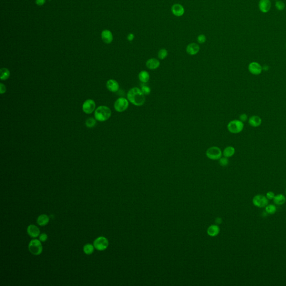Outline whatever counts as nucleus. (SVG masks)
Segmentation results:
<instances>
[{"label":"nucleus","instance_id":"42","mask_svg":"<svg viewBox=\"0 0 286 286\" xmlns=\"http://www.w3.org/2000/svg\"></svg>","mask_w":286,"mask_h":286},{"label":"nucleus","instance_id":"18","mask_svg":"<svg viewBox=\"0 0 286 286\" xmlns=\"http://www.w3.org/2000/svg\"><path fill=\"white\" fill-rule=\"evenodd\" d=\"M101 37L103 41L106 44H110L113 40L112 34L111 32L108 30H105L102 32Z\"/></svg>","mask_w":286,"mask_h":286},{"label":"nucleus","instance_id":"38","mask_svg":"<svg viewBox=\"0 0 286 286\" xmlns=\"http://www.w3.org/2000/svg\"><path fill=\"white\" fill-rule=\"evenodd\" d=\"M36 4L38 6H42L46 3V0H36Z\"/></svg>","mask_w":286,"mask_h":286},{"label":"nucleus","instance_id":"31","mask_svg":"<svg viewBox=\"0 0 286 286\" xmlns=\"http://www.w3.org/2000/svg\"><path fill=\"white\" fill-rule=\"evenodd\" d=\"M141 90L142 91L144 95H148L150 94L151 92V89L149 87L147 86H143L141 87Z\"/></svg>","mask_w":286,"mask_h":286},{"label":"nucleus","instance_id":"10","mask_svg":"<svg viewBox=\"0 0 286 286\" xmlns=\"http://www.w3.org/2000/svg\"><path fill=\"white\" fill-rule=\"evenodd\" d=\"M248 70L253 75L258 76L262 73L263 67L258 62H253L249 64Z\"/></svg>","mask_w":286,"mask_h":286},{"label":"nucleus","instance_id":"29","mask_svg":"<svg viewBox=\"0 0 286 286\" xmlns=\"http://www.w3.org/2000/svg\"><path fill=\"white\" fill-rule=\"evenodd\" d=\"M275 6L277 10L283 11L284 10V9H285L286 5L283 1L278 0V1H277L275 4Z\"/></svg>","mask_w":286,"mask_h":286},{"label":"nucleus","instance_id":"26","mask_svg":"<svg viewBox=\"0 0 286 286\" xmlns=\"http://www.w3.org/2000/svg\"><path fill=\"white\" fill-rule=\"evenodd\" d=\"M265 211L269 215H273L277 211V207L274 205L269 204L265 207Z\"/></svg>","mask_w":286,"mask_h":286},{"label":"nucleus","instance_id":"13","mask_svg":"<svg viewBox=\"0 0 286 286\" xmlns=\"http://www.w3.org/2000/svg\"><path fill=\"white\" fill-rule=\"evenodd\" d=\"M199 46L195 43H192L189 44L186 47V52L190 56L196 55L199 51Z\"/></svg>","mask_w":286,"mask_h":286},{"label":"nucleus","instance_id":"35","mask_svg":"<svg viewBox=\"0 0 286 286\" xmlns=\"http://www.w3.org/2000/svg\"><path fill=\"white\" fill-rule=\"evenodd\" d=\"M239 120L242 122H244L248 120V116L245 114H242L239 116Z\"/></svg>","mask_w":286,"mask_h":286},{"label":"nucleus","instance_id":"21","mask_svg":"<svg viewBox=\"0 0 286 286\" xmlns=\"http://www.w3.org/2000/svg\"><path fill=\"white\" fill-rule=\"evenodd\" d=\"M138 77L140 81L143 83H147L150 80L149 73L146 70H141L140 72Z\"/></svg>","mask_w":286,"mask_h":286},{"label":"nucleus","instance_id":"15","mask_svg":"<svg viewBox=\"0 0 286 286\" xmlns=\"http://www.w3.org/2000/svg\"><path fill=\"white\" fill-rule=\"evenodd\" d=\"M106 87L109 91L112 92H116L119 91V84L114 80H109L106 83Z\"/></svg>","mask_w":286,"mask_h":286},{"label":"nucleus","instance_id":"6","mask_svg":"<svg viewBox=\"0 0 286 286\" xmlns=\"http://www.w3.org/2000/svg\"><path fill=\"white\" fill-rule=\"evenodd\" d=\"M129 106V101L124 97H120L114 104V108L118 112H122L126 111Z\"/></svg>","mask_w":286,"mask_h":286},{"label":"nucleus","instance_id":"7","mask_svg":"<svg viewBox=\"0 0 286 286\" xmlns=\"http://www.w3.org/2000/svg\"><path fill=\"white\" fill-rule=\"evenodd\" d=\"M109 242L106 237H100L96 238L94 241V245L96 249L99 251L105 250L108 248Z\"/></svg>","mask_w":286,"mask_h":286},{"label":"nucleus","instance_id":"25","mask_svg":"<svg viewBox=\"0 0 286 286\" xmlns=\"http://www.w3.org/2000/svg\"><path fill=\"white\" fill-rule=\"evenodd\" d=\"M94 244H87L84 245L83 248V252L87 255H91L94 251Z\"/></svg>","mask_w":286,"mask_h":286},{"label":"nucleus","instance_id":"12","mask_svg":"<svg viewBox=\"0 0 286 286\" xmlns=\"http://www.w3.org/2000/svg\"><path fill=\"white\" fill-rule=\"evenodd\" d=\"M171 11L172 14L175 16L180 17L185 14V9L183 6L179 4H175L172 6Z\"/></svg>","mask_w":286,"mask_h":286},{"label":"nucleus","instance_id":"8","mask_svg":"<svg viewBox=\"0 0 286 286\" xmlns=\"http://www.w3.org/2000/svg\"><path fill=\"white\" fill-rule=\"evenodd\" d=\"M268 199L263 195H257L253 197L252 202L255 207L259 208H265L268 205Z\"/></svg>","mask_w":286,"mask_h":286},{"label":"nucleus","instance_id":"5","mask_svg":"<svg viewBox=\"0 0 286 286\" xmlns=\"http://www.w3.org/2000/svg\"><path fill=\"white\" fill-rule=\"evenodd\" d=\"M206 155L211 160H219L223 155V152L219 147H212L206 150Z\"/></svg>","mask_w":286,"mask_h":286},{"label":"nucleus","instance_id":"37","mask_svg":"<svg viewBox=\"0 0 286 286\" xmlns=\"http://www.w3.org/2000/svg\"><path fill=\"white\" fill-rule=\"evenodd\" d=\"M135 38V35L133 33H130L128 35L127 39L129 42H132L133 40Z\"/></svg>","mask_w":286,"mask_h":286},{"label":"nucleus","instance_id":"17","mask_svg":"<svg viewBox=\"0 0 286 286\" xmlns=\"http://www.w3.org/2000/svg\"><path fill=\"white\" fill-rule=\"evenodd\" d=\"M248 122H249V124L252 127L258 128L261 125L262 120L258 116H252L248 119Z\"/></svg>","mask_w":286,"mask_h":286},{"label":"nucleus","instance_id":"9","mask_svg":"<svg viewBox=\"0 0 286 286\" xmlns=\"http://www.w3.org/2000/svg\"><path fill=\"white\" fill-rule=\"evenodd\" d=\"M96 103L92 99H88L84 102L82 105V110L86 114H91L95 110Z\"/></svg>","mask_w":286,"mask_h":286},{"label":"nucleus","instance_id":"14","mask_svg":"<svg viewBox=\"0 0 286 286\" xmlns=\"http://www.w3.org/2000/svg\"><path fill=\"white\" fill-rule=\"evenodd\" d=\"M27 233L28 235L32 238H36L38 237L40 234V231L38 228L35 225H30L27 228Z\"/></svg>","mask_w":286,"mask_h":286},{"label":"nucleus","instance_id":"30","mask_svg":"<svg viewBox=\"0 0 286 286\" xmlns=\"http://www.w3.org/2000/svg\"><path fill=\"white\" fill-rule=\"evenodd\" d=\"M219 164L222 167H226L229 164V159L226 157H221L219 159Z\"/></svg>","mask_w":286,"mask_h":286},{"label":"nucleus","instance_id":"34","mask_svg":"<svg viewBox=\"0 0 286 286\" xmlns=\"http://www.w3.org/2000/svg\"><path fill=\"white\" fill-rule=\"evenodd\" d=\"M265 196L267 197V199H268L269 200H272V199H273L274 198L275 194H274V193L272 192V191H269V192L267 193Z\"/></svg>","mask_w":286,"mask_h":286},{"label":"nucleus","instance_id":"23","mask_svg":"<svg viewBox=\"0 0 286 286\" xmlns=\"http://www.w3.org/2000/svg\"><path fill=\"white\" fill-rule=\"evenodd\" d=\"M273 201L277 205H282L286 203V197L283 194H278L275 195L274 198L273 199Z\"/></svg>","mask_w":286,"mask_h":286},{"label":"nucleus","instance_id":"27","mask_svg":"<svg viewBox=\"0 0 286 286\" xmlns=\"http://www.w3.org/2000/svg\"><path fill=\"white\" fill-rule=\"evenodd\" d=\"M168 56V51L165 49H161L158 53V57L159 60L165 59Z\"/></svg>","mask_w":286,"mask_h":286},{"label":"nucleus","instance_id":"40","mask_svg":"<svg viewBox=\"0 0 286 286\" xmlns=\"http://www.w3.org/2000/svg\"><path fill=\"white\" fill-rule=\"evenodd\" d=\"M276 1H278V0H276Z\"/></svg>","mask_w":286,"mask_h":286},{"label":"nucleus","instance_id":"39","mask_svg":"<svg viewBox=\"0 0 286 286\" xmlns=\"http://www.w3.org/2000/svg\"><path fill=\"white\" fill-rule=\"evenodd\" d=\"M216 222L217 223H221V220L220 219H216Z\"/></svg>","mask_w":286,"mask_h":286},{"label":"nucleus","instance_id":"41","mask_svg":"<svg viewBox=\"0 0 286 286\" xmlns=\"http://www.w3.org/2000/svg\"></svg>","mask_w":286,"mask_h":286},{"label":"nucleus","instance_id":"2","mask_svg":"<svg viewBox=\"0 0 286 286\" xmlns=\"http://www.w3.org/2000/svg\"><path fill=\"white\" fill-rule=\"evenodd\" d=\"M111 110L107 106H100L94 111V119L100 122L106 121L111 116Z\"/></svg>","mask_w":286,"mask_h":286},{"label":"nucleus","instance_id":"33","mask_svg":"<svg viewBox=\"0 0 286 286\" xmlns=\"http://www.w3.org/2000/svg\"><path fill=\"white\" fill-rule=\"evenodd\" d=\"M39 239L42 242H45L48 239V235L46 233H42L39 236Z\"/></svg>","mask_w":286,"mask_h":286},{"label":"nucleus","instance_id":"11","mask_svg":"<svg viewBox=\"0 0 286 286\" xmlns=\"http://www.w3.org/2000/svg\"><path fill=\"white\" fill-rule=\"evenodd\" d=\"M271 5L270 0H260L259 2V9L264 14L267 13L271 10Z\"/></svg>","mask_w":286,"mask_h":286},{"label":"nucleus","instance_id":"3","mask_svg":"<svg viewBox=\"0 0 286 286\" xmlns=\"http://www.w3.org/2000/svg\"><path fill=\"white\" fill-rule=\"evenodd\" d=\"M227 128L230 133L237 134L240 133L243 130L244 124V122H242L240 120H234L228 123Z\"/></svg>","mask_w":286,"mask_h":286},{"label":"nucleus","instance_id":"36","mask_svg":"<svg viewBox=\"0 0 286 286\" xmlns=\"http://www.w3.org/2000/svg\"><path fill=\"white\" fill-rule=\"evenodd\" d=\"M6 91V87L5 85L3 83L0 84V93L1 94H4Z\"/></svg>","mask_w":286,"mask_h":286},{"label":"nucleus","instance_id":"1","mask_svg":"<svg viewBox=\"0 0 286 286\" xmlns=\"http://www.w3.org/2000/svg\"><path fill=\"white\" fill-rule=\"evenodd\" d=\"M145 96L141 89L138 87H133L128 92L127 99L133 105L140 107L142 106L145 102L146 99Z\"/></svg>","mask_w":286,"mask_h":286},{"label":"nucleus","instance_id":"4","mask_svg":"<svg viewBox=\"0 0 286 286\" xmlns=\"http://www.w3.org/2000/svg\"><path fill=\"white\" fill-rule=\"evenodd\" d=\"M41 242L42 241L39 239L38 240L36 239H32L30 241L28 245V249L30 253L34 255H39L42 254L43 246Z\"/></svg>","mask_w":286,"mask_h":286},{"label":"nucleus","instance_id":"19","mask_svg":"<svg viewBox=\"0 0 286 286\" xmlns=\"http://www.w3.org/2000/svg\"><path fill=\"white\" fill-rule=\"evenodd\" d=\"M37 223L40 226H44L48 225L49 222V217L46 214H42L39 216L37 219Z\"/></svg>","mask_w":286,"mask_h":286},{"label":"nucleus","instance_id":"16","mask_svg":"<svg viewBox=\"0 0 286 286\" xmlns=\"http://www.w3.org/2000/svg\"><path fill=\"white\" fill-rule=\"evenodd\" d=\"M161 63L159 60L156 58H150L147 60L146 62V66L150 70H155L158 68L160 66Z\"/></svg>","mask_w":286,"mask_h":286},{"label":"nucleus","instance_id":"24","mask_svg":"<svg viewBox=\"0 0 286 286\" xmlns=\"http://www.w3.org/2000/svg\"><path fill=\"white\" fill-rule=\"evenodd\" d=\"M0 73H1L0 78L2 80H6L10 76V72L9 70L6 68H2L0 70Z\"/></svg>","mask_w":286,"mask_h":286},{"label":"nucleus","instance_id":"28","mask_svg":"<svg viewBox=\"0 0 286 286\" xmlns=\"http://www.w3.org/2000/svg\"><path fill=\"white\" fill-rule=\"evenodd\" d=\"M96 120L94 118H88V119L86 121V125L89 128H94V126L96 124Z\"/></svg>","mask_w":286,"mask_h":286},{"label":"nucleus","instance_id":"22","mask_svg":"<svg viewBox=\"0 0 286 286\" xmlns=\"http://www.w3.org/2000/svg\"><path fill=\"white\" fill-rule=\"evenodd\" d=\"M235 153V149L234 148V147L232 146H228L224 149L223 152V157H226L228 158L233 157Z\"/></svg>","mask_w":286,"mask_h":286},{"label":"nucleus","instance_id":"20","mask_svg":"<svg viewBox=\"0 0 286 286\" xmlns=\"http://www.w3.org/2000/svg\"><path fill=\"white\" fill-rule=\"evenodd\" d=\"M220 233V228L216 225H211L207 229V234L210 237H216Z\"/></svg>","mask_w":286,"mask_h":286},{"label":"nucleus","instance_id":"32","mask_svg":"<svg viewBox=\"0 0 286 286\" xmlns=\"http://www.w3.org/2000/svg\"><path fill=\"white\" fill-rule=\"evenodd\" d=\"M197 40L199 44H203L206 41V36L203 34L199 35L197 38Z\"/></svg>","mask_w":286,"mask_h":286}]
</instances>
